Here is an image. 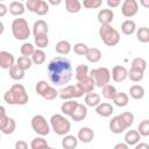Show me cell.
Instances as JSON below:
<instances>
[{
    "label": "cell",
    "instance_id": "30",
    "mask_svg": "<svg viewBox=\"0 0 149 149\" xmlns=\"http://www.w3.org/2000/svg\"><path fill=\"white\" fill-rule=\"evenodd\" d=\"M24 70L21 69L17 64H14L10 69H9V76L12 79L14 80H22L24 78Z\"/></svg>",
    "mask_w": 149,
    "mask_h": 149
},
{
    "label": "cell",
    "instance_id": "58",
    "mask_svg": "<svg viewBox=\"0 0 149 149\" xmlns=\"http://www.w3.org/2000/svg\"><path fill=\"white\" fill-rule=\"evenodd\" d=\"M0 1H1V2H2V1H5V0H0Z\"/></svg>",
    "mask_w": 149,
    "mask_h": 149
},
{
    "label": "cell",
    "instance_id": "22",
    "mask_svg": "<svg viewBox=\"0 0 149 149\" xmlns=\"http://www.w3.org/2000/svg\"><path fill=\"white\" fill-rule=\"evenodd\" d=\"M78 104H79V102H77V101L73 100V99L65 100V102H63L62 106H61V112H62L64 115H66V116H71L72 113L74 112L76 107L78 106Z\"/></svg>",
    "mask_w": 149,
    "mask_h": 149
},
{
    "label": "cell",
    "instance_id": "4",
    "mask_svg": "<svg viewBox=\"0 0 149 149\" xmlns=\"http://www.w3.org/2000/svg\"><path fill=\"white\" fill-rule=\"evenodd\" d=\"M99 36H100L101 41L108 47H114L120 42V34L115 28H113L111 26V23L100 24Z\"/></svg>",
    "mask_w": 149,
    "mask_h": 149
},
{
    "label": "cell",
    "instance_id": "56",
    "mask_svg": "<svg viewBox=\"0 0 149 149\" xmlns=\"http://www.w3.org/2000/svg\"><path fill=\"white\" fill-rule=\"evenodd\" d=\"M62 1H63V0H48V3H50V5H52V6H57V5H59Z\"/></svg>",
    "mask_w": 149,
    "mask_h": 149
},
{
    "label": "cell",
    "instance_id": "18",
    "mask_svg": "<svg viewBox=\"0 0 149 149\" xmlns=\"http://www.w3.org/2000/svg\"><path fill=\"white\" fill-rule=\"evenodd\" d=\"M125 142L129 146V147H135V144H137L141 140V134L139 133V130L136 129H130L125 134Z\"/></svg>",
    "mask_w": 149,
    "mask_h": 149
},
{
    "label": "cell",
    "instance_id": "3",
    "mask_svg": "<svg viewBox=\"0 0 149 149\" xmlns=\"http://www.w3.org/2000/svg\"><path fill=\"white\" fill-rule=\"evenodd\" d=\"M49 122L51 126V130H54L55 134L59 136L66 135L71 129V122L66 119V115L64 114H52Z\"/></svg>",
    "mask_w": 149,
    "mask_h": 149
},
{
    "label": "cell",
    "instance_id": "55",
    "mask_svg": "<svg viewBox=\"0 0 149 149\" xmlns=\"http://www.w3.org/2000/svg\"><path fill=\"white\" fill-rule=\"evenodd\" d=\"M140 3H141L142 7L149 9V0H140Z\"/></svg>",
    "mask_w": 149,
    "mask_h": 149
},
{
    "label": "cell",
    "instance_id": "57",
    "mask_svg": "<svg viewBox=\"0 0 149 149\" xmlns=\"http://www.w3.org/2000/svg\"><path fill=\"white\" fill-rule=\"evenodd\" d=\"M17 1H26V0H17Z\"/></svg>",
    "mask_w": 149,
    "mask_h": 149
},
{
    "label": "cell",
    "instance_id": "50",
    "mask_svg": "<svg viewBox=\"0 0 149 149\" xmlns=\"http://www.w3.org/2000/svg\"><path fill=\"white\" fill-rule=\"evenodd\" d=\"M28 148V143L22 141V140H19L15 142V149H27Z\"/></svg>",
    "mask_w": 149,
    "mask_h": 149
},
{
    "label": "cell",
    "instance_id": "9",
    "mask_svg": "<svg viewBox=\"0 0 149 149\" xmlns=\"http://www.w3.org/2000/svg\"><path fill=\"white\" fill-rule=\"evenodd\" d=\"M139 12V3L136 0H123L121 5V14L125 17H133Z\"/></svg>",
    "mask_w": 149,
    "mask_h": 149
},
{
    "label": "cell",
    "instance_id": "52",
    "mask_svg": "<svg viewBox=\"0 0 149 149\" xmlns=\"http://www.w3.org/2000/svg\"><path fill=\"white\" fill-rule=\"evenodd\" d=\"M8 10H9L8 7H7L3 2H1V3H0V17H3Z\"/></svg>",
    "mask_w": 149,
    "mask_h": 149
},
{
    "label": "cell",
    "instance_id": "19",
    "mask_svg": "<svg viewBox=\"0 0 149 149\" xmlns=\"http://www.w3.org/2000/svg\"><path fill=\"white\" fill-rule=\"evenodd\" d=\"M114 108L109 102H100L97 107H95V113L102 118H108L113 114Z\"/></svg>",
    "mask_w": 149,
    "mask_h": 149
},
{
    "label": "cell",
    "instance_id": "12",
    "mask_svg": "<svg viewBox=\"0 0 149 149\" xmlns=\"http://www.w3.org/2000/svg\"><path fill=\"white\" fill-rule=\"evenodd\" d=\"M14 64H15V58L10 52L5 50L0 51V66L2 69L9 70Z\"/></svg>",
    "mask_w": 149,
    "mask_h": 149
},
{
    "label": "cell",
    "instance_id": "5",
    "mask_svg": "<svg viewBox=\"0 0 149 149\" xmlns=\"http://www.w3.org/2000/svg\"><path fill=\"white\" fill-rule=\"evenodd\" d=\"M10 28H12L13 36L19 41H24V40L29 38V36L31 34V30H30V27H29L27 20L22 19V17L14 19Z\"/></svg>",
    "mask_w": 149,
    "mask_h": 149
},
{
    "label": "cell",
    "instance_id": "49",
    "mask_svg": "<svg viewBox=\"0 0 149 149\" xmlns=\"http://www.w3.org/2000/svg\"><path fill=\"white\" fill-rule=\"evenodd\" d=\"M48 12H49V5H48L44 0H42L35 14H37V15H40V16H43V15L48 14Z\"/></svg>",
    "mask_w": 149,
    "mask_h": 149
},
{
    "label": "cell",
    "instance_id": "53",
    "mask_svg": "<svg viewBox=\"0 0 149 149\" xmlns=\"http://www.w3.org/2000/svg\"><path fill=\"white\" fill-rule=\"evenodd\" d=\"M128 148H129V146L126 142L125 143H118L114 146V149H128Z\"/></svg>",
    "mask_w": 149,
    "mask_h": 149
},
{
    "label": "cell",
    "instance_id": "7",
    "mask_svg": "<svg viewBox=\"0 0 149 149\" xmlns=\"http://www.w3.org/2000/svg\"><path fill=\"white\" fill-rule=\"evenodd\" d=\"M30 125H31V128L37 134V135H41V136H47L49 135L50 130H51V126H50V122L47 121V119L41 115V114H36L33 116L31 121H30Z\"/></svg>",
    "mask_w": 149,
    "mask_h": 149
},
{
    "label": "cell",
    "instance_id": "13",
    "mask_svg": "<svg viewBox=\"0 0 149 149\" xmlns=\"http://www.w3.org/2000/svg\"><path fill=\"white\" fill-rule=\"evenodd\" d=\"M77 137L80 142L83 143H90L93 139H94V132L92 128L90 127H81L79 128L78 130V134H77Z\"/></svg>",
    "mask_w": 149,
    "mask_h": 149
},
{
    "label": "cell",
    "instance_id": "24",
    "mask_svg": "<svg viewBox=\"0 0 149 149\" xmlns=\"http://www.w3.org/2000/svg\"><path fill=\"white\" fill-rule=\"evenodd\" d=\"M56 52L59 54V55H68L71 50H72V45L70 44L69 41H65V40H62L59 42H57L56 47Z\"/></svg>",
    "mask_w": 149,
    "mask_h": 149
},
{
    "label": "cell",
    "instance_id": "10",
    "mask_svg": "<svg viewBox=\"0 0 149 149\" xmlns=\"http://www.w3.org/2000/svg\"><path fill=\"white\" fill-rule=\"evenodd\" d=\"M108 127H109V130L112 133H114V134H121L126 129H128L127 125L125 123V121L122 120V118L120 116V114L119 115H115V116H113L111 119Z\"/></svg>",
    "mask_w": 149,
    "mask_h": 149
},
{
    "label": "cell",
    "instance_id": "25",
    "mask_svg": "<svg viewBox=\"0 0 149 149\" xmlns=\"http://www.w3.org/2000/svg\"><path fill=\"white\" fill-rule=\"evenodd\" d=\"M101 56H102L101 55V51L98 48H88V51L85 55L86 59L90 63H98L101 59Z\"/></svg>",
    "mask_w": 149,
    "mask_h": 149
},
{
    "label": "cell",
    "instance_id": "6",
    "mask_svg": "<svg viewBox=\"0 0 149 149\" xmlns=\"http://www.w3.org/2000/svg\"><path fill=\"white\" fill-rule=\"evenodd\" d=\"M90 76L94 79L95 81V86L102 88L105 85L109 84L111 79H112V74H111V71L105 68V66H101V68H97V69H92L90 71Z\"/></svg>",
    "mask_w": 149,
    "mask_h": 149
},
{
    "label": "cell",
    "instance_id": "51",
    "mask_svg": "<svg viewBox=\"0 0 149 149\" xmlns=\"http://www.w3.org/2000/svg\"><path fill=\"white\" fill-rule=\"evenodd\" d=\"M121 1H122V0H106L107 6H108L109 8H115V7H118V6L121 3Z\"/></svg>",
    "mask_w": 149,
    "mask_h": 149
},
{
    "label": "cell",
    "instance_id": "29",
    "mask_svg": "<svg viewBox=\"0 0 149 149\" xmlns=\"http://www.w3.org/2000/svg\"><path fill=\"white\" fill-rule=\"evenodd\" d=\"M81 6L83 3L79 0H65V9L71 14L78 13L81 9Z\"/></svg>",
    "mask_w": 149,
    "mask_h": 149
},
{
    "label": "cell",
    "instance_id": "36",
    "mask_svg": "<svg viewBox=\"0 0 149 149\" xmlns=\"http://www.w3.org/2000/svg\"><path fill=\"white\" fill-rule=\"evenodd\" d=\"M16 64H17L21 69H23L24 71H27V70H29V69L31 68V65H33V59H31V57H29V56H21V57H19V58L16 59Z\"/></svg>",
    "mask_w": 149,
    "mask_h": 149
},
{
    "label": "cell",
    "instance_id": "39",
    "mask_svg": "<svg viewBox=\"0 0 149 149\" xmlns=\"http://www.w3.org/2000/svg\"><path fill=\"white\" fill-rule=\"evenodd\" d=\"M132 68L144 72L146 69H147V61L144 58H142V57H136V58H134L132 61Z\"/></svg>",
    "mask_w": 149,
    "mask_h": 149
},
{
    "label": "cell",
    "instance_id": "37",
    "mask_svg": "<svg viewBox=\"0 0 149 149\" xmlns=\"http://www.w3.org/2000/svg\"><path fill=\"white\" fill-rule=\"evenodd\" d=\"M143 77H144L143 71H140V70H136V69H133V68H130V70H128V78L134 83L141 81L143 79Z\"/></svg>",
    "mask_w": 149,
    "mask_h": 149
},
{
    "label": "cell",
    "instance_id": "48",
    "mask_svg": "<svg viewBox=\"0 0 149 149\" xmlns=\"http://www.w3.org/2000/svg\"><path fill=\"white\" fill-rule=\"evenodd\" d=\"M42 0H26V8L33 13H36Z\"/></svg>",
    "mask_w": 149,
    "mask_h": 149
},
{
    "label": "cell",
    "instance_id": "32",
    "mask_svg": "<svg viewBox=\"0 0 149 149\" xmlns=\"http://www.w3.org/2000/svg\"><path fill=\"white\" fill-rule=\"evenodd\" d=\"M30 57L33 59V63L36 65H42L45 62V52L43 51V49H40V48L35 49L34 54Z\"/></svg>",
    "mask_w": 149,
    "mask_h": 149
},
{
    "label": "cell",
    "instance_id": "1",
    "mask_svg": "<svg viewBox=\"0 0 149 149\" xmlns=\"http://www.w3.org/2000/svg\"><path fill=\"white\" fill-rule=\"evenodd\" d=\"M48 74L50 81L56 86L68 84L72 78L71 62L62 56L52 58L48 64Z\"/></svg>",
    "mask_w": 149,
    "mask_h": 149
},
{
    "label": "cell",
    "instance_id": "17",
    "mask_svg": "<svg viewBox=\"0 0 149 149\" xmlns=\"http://www.w3.org/2000/svg\"><path fill=\"white\" fill-rule=\"evenodd\" d=\"M87 116V106L83 105V104H78V106L76 107L74 112L72 113V115L70 116L71 120L76 121V122H80L83 120H85Z\"/></svg>",
    "mask_w": 149,
    "mask_h": 149
},
{
    "label": "cell",
    "instance_id": "21",
    "mask_svg": "<svg viewBox=\"0 0 149 149\" xmlns=\"http://www.w3.org/2000/svg\"><path fill=\"white\" fill-rule=\"evenodd\" d=\"M84 100H85V105H86L87 107H92V108L94 107V108H95V107L101 102V97H100V94L94 93V92L92 91V92L86 93Z\"/></svg>",
    "mask_w": 149,
    "mask_h": 149
},
{
    "label": "cell",
    "instance_id": "47",
    "mask_svg": "<svg viewBox=\"0 0 149 149\" xmlns=\"http://www.w3.org/2000/svg\"><path fill=\"white\" fill-rule=\"evenodd\" d=\"M120 116L122 118V120L125 121V123L127 125L128 128L134 123V119L135 118H134V114L132 112H123V113L120 114Z\"/></svg>",
    "mask_w": 149,
    "mask_h": 149
},
{
    "label": "cell",
    "instance_id": "34",
    "mask_svg": "<svg viewBox=\"0 0 149 149\" xmlns=\"http://www.w3.org/2000/svg\"><path fill=\"white\" fill-rule=\"evenodd\" d=\"M15 128H16L15 120H14L13 118H10V116H9V119L7 120L6 125H5V126H2V127H0V130H1V133H2V134H5V135H9V134H13V133H14Z\"/></svg>",
    "mask_w": 149,
    "mask_h": 149
},
{
    "label": "cell",
    "instance_id": "40",
    "mask_svg": "<svg viewBox=\"0 0 149 149\" xmlns=\"http://www.w3.org/2000/svg\"><path fill=\"white\" fill-rule=\"evenodd\" d=\"M34 41L37 48L40 49H44L48 47L49 44V37L48 35H38V36H34Z\"/></svg>",
    "mask_w": 149,
    "mask_h": 149
},
{
    "label": "cell",
    "instance_id": "27",
    "mask_svg": "<svg viewBox=\"0 0 149 149\" xmlns=\"http://www.w3.org/2000/svg\"><path fill=\"white\" fill-rule=\"evenodd\" d=\"M121 31L125 35H132L136 31V23L133 20H126L121 23Z\"/></svg>",
    "mask_w": 149,
    "mask_h": 149
},
{
    "label": "cell",
    "instance_id": "23",
    "mask_svg": "<svg viewBox=\"0 0 149 149\" xmlns=\"http://www.w3.org/2000/svg\"><path fill=\"white\" fill-rule=\"evenodd\" d=\"M78 141L79 140L77 136L66 134V135H64V137L62 140V147L64 149H74L78 146Z\"/></svg>",
    "mask_w": 149,
    "mask_h": 149
},
{
    "label": "cell",
    "instance_id": "46",
    "mask_svg": "<svg viewBox=\"0 0 149 149\" xmlns=\"http://www.w3.org/2000/svg\"><path fill=\"white\" fill-rule=\"evenodd\" d=\"M58 95H59V92H58L54 86H50L42 98H44L45 100H54V99H56Z\"/></svg>",
    "mask_w": 149,
    "mask_h": 149
},
{
    "label": "cell",
    "instance_id": "20",
    "mask_svg": "<svg viewBox=\"0 0 149 149\" xmlns=\"http://www.w3.org/2000/svg\"><path fill=\"white\" fill-rule=\"evenodd\" d=\"M9 13L14 16H21L24 10H26V5L22 3V1H17V0H14L9 3Z\"/></svg>",
    "mask_w": 149,
    "mask_h": 149
},
{
    "label": "cell",
    "instance_id": "41",
    "mask_svg": "<svg viewBox=\"0 0 149 149\" xmlns=\"http://www.w3.org/2000/svg\"><path fill=\"white\" fill-rule=\"evenodd\" d=\"M49 87H50V85L47 83V80H40V81H37V84H36V86H35V90H36V93H37L38 95L43 97L44 93L48 91Z\"/></svg>",
    "mask_w": 149,
    "mask_h": 149
},
{
    "label": "cell",
    "instance_id": "26",
    "mask_svg": "<svg viewBox=\"0 0 149 149\" xmlns=\"http://www.w3.org/2000/svg\"><path fill=\"white\" fill-rule=\"evenodd\" d=\"M88 76H90V70H88L87 65L79 64V65L76 66V69H74V77H76L77 81L81 80V79H84V78H86Z\"/></svg>",
    "mask_w": 149,
    "mask_h": 149
},
{
    "label": "cell",
    "instance_id": "8",
    "mask_svg": "<svg viewBox=\"0 0 149 149\" xmlns=\"http://www.w3.org/2000/svg\"><path fill=\"white\" fill-rule=\"evenodd\" d=\"M59 98L63 100H70V99H76V98H80L83 97V92L78 87V85H66L65 87H62L59 91Z\"/></svg>",
    "mask_w": 149,
    "mask_h": 149
},
{
    "label": "cell",
    "instance_id": "45",
    "mask_svg": "<svg viewBox=\"0 0 149 149\" xmlns=\"http://www.w3.org/2000/svg\"><path fill=\"white\" fill-rule=\"evenodd\" d=\"M137 130L141 136H149V120H142L137 126Z\"/></svg>",
    "mask_w": 149,
    "mask_h": 149
},
{
    "label": "cell",
    "instance_id": "2",
    "mask_svg": "<svg viewBox=\"0 0 149 149\" xmlns=\"http://www.w3.org/2000/svg\"><path fill=\"white\" fill-rule=\"evenodd\" d=\"M3 100L8 105H26L29 95L22 84H14L3 94Z\"/></svg>",
    "mask_w": 149,
    "mask_h": 149
},
{
    "label": "cell",
    "instance_id": "28",
    "mask_svg": "<svg viewBox=\"0 0 149 149\" xmlns=\"http://www.w3.org/2000/svg\"><path fill=\"white\" fill-rule=\"evenodd\" d=\"M112 101H113L114 105L118 106V107H125V106H127L128 102H129V97H128V94L125 93V92H118L116 95L114 97V99H113Z\"/></svg>",
    "mask_w": 149,
    "mask_h": 149
},
{
    "label": "cell",
    "instance_id": "14",
    "mask_svg": "<svg viewBox=\"0 0 149 149\" xmlns=\"http://www.w3.org/2000/svg\"><path fill=\"white\" fill-rule=\"evenodd\" d=\"M77 85H78V87L81 90V92L86 94V93L92 92V91L94 90V87H95V81H94V79H93L91 76H88V77H86V78H84V79H81V80H78Z\"/></svg>",
    "mask_w": 149,
    "mask_h": 149
},
{
    "label": "cell",
    "instance_id": "33",
    "mask_svg": "<svg viewBox=\"0 0 149 149\" xmlns=\"http://www.w3.org/2000/svg\"><path fill=\"white\" fill-rule=\"evenodd\" d=\"M102 97L105 98V99H107V100H113L114 99V97L116 95V93H118V91H116V88L113 86V85H111V84H107V85H105L104 87H102Z\"/></svg>",
    "mask_w": 149,
    "mask_h": 149
},
{
    "label": "cell",
    "instance_id": "54",
    "mask_svg": "<svg viewBox=\"0 0 149 149\" xmlns=\"http://www.w3.org/2000/svg\"><path fill=\"white\" fill-rule=\"evenodd\" d=\"M142 148L149 149V144L148 143H137V144H135V149H142Z\"/></svg>",
    "mask_w": 149,
    "mask_h": 149
},
{
    "label": "cell",
    "instance_id": "38",
    "mask_svg": "<svg viewBox=\"0 0 149 149\" xmlns=\"http://www.w3.org/2000/svg\"><path fill=\"white\" fill-rule=\"evenodd\" d=\"M49 144L48 142L43 139V136L40 135V137H35L33 139L31 143H30V148L31 149H42V148H48Z\"/></svg>",
    "mask_w": 149,
    "mask_h": 149
},
{
    "label": "cell",
    "instance_id": "16",
    "mask_svg": "<svg viewBox=\"0 0 149 149\" xmlns=\"http://www.w3.org/2000/svg\"><path fill=\"white\" fill-rule=\"evenodd\" d=\"M48 23L44 20H37L34 22L33 28H31V33L34 36H38V35H48Z\"/></svg>",
    "mask_w": 149,
    "mask_h": 149
},
{
    "label": "cell",
    "instance_id": "43",
    "mask_svg": "<svg viewBox=\"0 0 149 149\" xmlns=\"http://www.w3.org/2000/svg\"><path fill=\"white\" fill-rule=\"evenodd\" d=\"M72 49H73L74 54H77L79 56H85L87 54V51H88V47L85 43H80V42L79 43H76L72 47Z\"/></svg>",
    "mask_w": 149,
    "mask_h": 149
},
{
    "label": "cell",
    "instance_id": "31",
    "mask_svg": "<svg viewBox=\"0 0 149 149\" xmlns=\"http://www.w3.org/2000/svg\"><path fill=\"white\" fill-rule=\"evenodd\" d=\"M129 95L135 100H140L144 97V88L141 85H133L129 87Z\"/></svg>",
    "mask_w": 149,
    "mask_h": 149
},
{
    "label": "cell",
    "instance_id": "44",
    "mask_svg": "<svg viewBox=\"0 0 149 149\" xmlns=\"http://www.w3.org/2000/svg\"><path fill=\"white\" fill-rule=\"evenodd\" d=\"M81 3L86 9H97L101 6L102 0H83Z\"/></svg>",
    "mask_w": 149,
    "mask_h": 149
},
{
    "label": "cell",
    "instance_id": "42",
    "mask_svg": "<svg viewBox=\"0 0 149 149\" xmlns=\"http://www.w3.org/2000/svg\"><path fill=\"white\" fill-rule=\"evenodd\" d=\"M35 51V47L31 44V43H23L20 48V52L22 56H31Z\"/></svg>",
    "mask_w": 149,
    "mask_h": 149
},
{
    "label": "cell",
    "instance_id": "35",
    "mask_svg": "<svg viewBox=\"0 0 149 149\" xmlns=\"http://www.w3.org/2000/svg\"><path fill=\"white\" fill-rule=\"evenodd\" d=\"M136 37L137 41L141 43H149V28L148 27H141L136 30Z\"/></svg>",
    "mask_w": 149,
    "mask_h": 149
},
{
    "label": "cell",
    "instance_id": "15",
    "mask_svg": "<svg viewBox=\"0 0 149 149\" xmlns=\"http://www.w3.org/2000/svg\"><path fill=\"white\" fill-rule=\"evenodd\" d=\"M114 20V12L109 8H102L98 13V21L100 24L111 23Z\"/></svg>",
    "mask_w": 149,
    "mask_h": 149
},
{
    "label": "cell",
    "instance_id": "11",
    "mask_svg": "<svg viewBox=\"0 0 149 149\" xmlns=\"http://www.w3.org/2000/svg\"><path fill=\"white\" fill-rule=\"evenodd\" d=\"M111 74H112V79L115 83H121L128 78V70L122 65H115L112 69Z\"/></svg>",
    "mask_w": 149,
    "mask_h": 149
}]
</instances>
